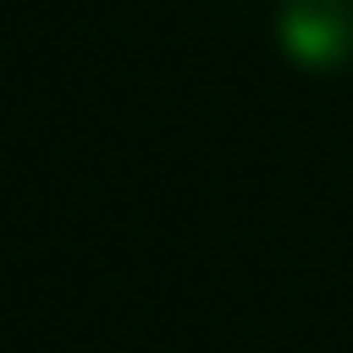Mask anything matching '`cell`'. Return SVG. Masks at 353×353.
Returning <instances> with one entry per match:
<instances>
[{
  "label": "cell",
  "mask_w": 353,
  "mask_h": 353,
  "mask_svg": "<svg viewBox=\"0 0 353 353\" xmlns=\"http://www.w3.org/2000/svg\"><path fill=\"white\" fill-rule=\"evenodd\" d=\"M277 45L304 72H340L353 63V0H286Z\"/></svg>",
  "instance_id": "obj_1"
}]
</instances>
